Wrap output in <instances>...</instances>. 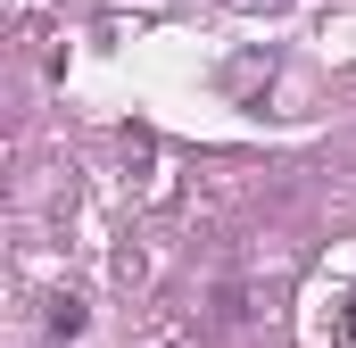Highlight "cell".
I'll return each instance as SVG.
<instances>
[{"mask_svg": "<svg viewBox=\"0 0 356 348\" xmlns=\"http://www.w3.org/2000/svg\"><path fill=\"white\" fill-rule=\"evenodd\" d=\"M50 332L75 340V332H83V299H50Z\"/></svg>", "mask_w": 356, "mask_h": 348, "instance_id": "obj_1", "label": "cell"}, {"mask_svg": "<svg viewBox=\"0 0 356 348\" xmlns=\"http://www.w3.org/2000/svg\"><path fill=\"white\" fill-rule=\"evenodd\" d=\"M340 332H348V348H356V290H348V307H340Z\"/></svg>", "mask_w": 356, "mask_h": 348, "instance_id": "obj_2", "label": "cell"}]
</instances>
